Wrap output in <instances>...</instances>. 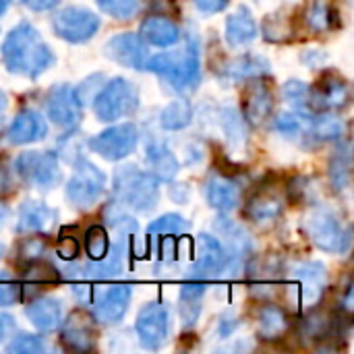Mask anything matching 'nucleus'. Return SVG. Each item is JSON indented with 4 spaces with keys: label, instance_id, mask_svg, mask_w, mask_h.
Masks as SVG:
<instances>
[{
    "label": "nucleus",
    "instance_id": "nucleus-54",
    "mask_svg": "<svg viewBox=\"0 0 354 354\" xmlns=\"http://www.w3.org/2000/svg\"><path fill=\"white\" fill-rule=\"evenodd\" d=\"M0 129H2V120H0Z\"/></svg>",
    "mask_w": 354,
    "mask_h": 354
},
{
    "label": "nucleus",
    "instance_id": "nucleus-50",
    "mask_svg": "<svg viewBox=\"0 0 354 354\" xmlns=\"http://www.w3.org/2000/svg\"><path fill=\"white\" fill-rule=\"evenodd\" d=\"M6 218H8V209H6V205H2V203H0V226L6 222Z\"/></svg>",
    "mask_w": 354,
    "mask_h": 354
},
{
    "label": "nucleus",
    "instance_id": "nucleus-9",
    "mask_svg": "<svg viewBox=\"0 0 354 354\" xmlns=\"http://www.w3.org/2000/svg\"><path fill=\"white\" fill-rule=\"evenodd\" d=\"M137 143H139V129L133 122H122V124L108 127L95 137H91L87 141V147L108 162H118L131 156Z\"/></svg>",
    "mask_w": 354,
    "mask_h": 354
},
{
    "label": "nucleus",
    "instance_id": "nucleus-8",
    "mask_svg": "<svg viewBox=\"0 0 354 354\" xmlns=\"http://www.w3.org/2000/svg\"><path fill=\"white\" fill-rule=\"evenodd\" d=\"M100 29V17L83 6H64L52 19V31L68 44H85Z\"/></svg>",
    "mask_w": 354,
    "mask_h": 354
},
{
    "label": "nucleus",
    "instance_id": "nucleus-22",
    "mask_svg": "<svg viewBox=\"0 0 354 354\" xmlns=\"http://www.w3.org/2000/svg\"><path fill=\"white\" fill-rule=\"evenodd\" d=\"M58 214L48 207L46 203L39 201H25L19 207V224L17 230L21 234H39L46 232L54 222H56Z\"/></svg>",
    "mask_w": 354,
    "mask_h": 354
},
{
    "label": "nucleus",
    "instance_id": "nucleus-31",
    "mask_svg": "<svg viewBox=\"0 0 354 354\" xmlns=\"http://www.w3.org/2000/svg\"><path fill=\"white\" fill-rule=\"evenodd\" d=\"M270 73V62L263 56L257 54H245L239 56L236 60L228 62V66L224 68V75L236 81H245V79H255V77H268Z\"/></svg>",
    "mask_w": 354,
    "mask_h": 354
},
{
    "label": "nucleus",
    "instance_id": "nucleus-6",
    "mask_svg": "<svg viewBox=\"0 0 354 354\" xmlns=\"http://www.w3.org/2000/svg\"><path fill=\"white\" fill-rule=\"evenodd\" d=\"M303 232L317 249L326 253H344L351 247V232L334 214L326 209H315L307 214V218L303 220Z\"/></svg>",
    "mask_w": 354,
    "mask_h": 354
},
{
    "label": "nucleus",
    "instance_id": "nucleus-34",
    "mask_svg": "<svg viewBox=\"0 0 354 354\" xmlns=\"http://www.w3.org/2000/svg\"><path fill=\"white\" fill-rule=\"evenodd\" d=\"M191 118H193V108L189 102L185 100H176V102H170L162 114H160V124L166 129V131H180L185 127L191 124Z\"/></svg>",
    "mask_w": 354,
    "mask_h": 354
},
{
    "label": "nucleus",
    "instance_id": "nucleus-45",
    "mask_svg": "<svg viewBox=\"0 0 354 354\" xmlns=\"http://www.w3.org/2000/svg\"><path fill=\"white\" fill-rule=\"evenodd\" d=\"M15 193V180L10 172V164L6 158L0 156V197H8Z\"/></svg>",
    "mask_w": 354,
    "mask_h": 354
},
{
    "label": "nucleus",
    "instance_id": "nucleus-5",
    "mask_svg": "<svg viewBox=\"0 0 354 354\" xmlns=\"http://www.w3.org/2000/svg\"><path fill=\"white\" fill-rule=\"evenodd\" d=\"M106 191L104 172L89 160L77 158L73 166V174L66 183V199L77 209H89Z\"/></svg>",
    "mask_w": 354,
    "mask_h": 354
},
{
    "label": "nucleus",
    "instance_id": "nucleus-12",
    "mask_svg": "<svg viewBox=\"0 0 354 354\" xmlns=\"http://www.w3.org/2000/svg\"><path fill=\"white\" fill-rule=\"evenodd\" d=\"M168 330H170V317H168V309L162 303L156 301L147 303L139 311L135 322V332L143 348L147 351L162 348L168 338Z\"/></svg>",
    "mask_w": 354,
    "mask_h": 354
},
{
    "label": "nucleus",
    "instance_id": "nucleus-2",
    "mask_svg": "<svg viewBox=\"0 0 354 354\" xmlns=\"http://www.w3.org/2000/svg\"><path fill=\"white\" fill-rule=\"evenodd\" d=\"M145 68L178 93H193L201 83V50L195 37H189L180 48L149 56Z\"/></svg>",
    "mask_w": 354,
    "mask_h": 354
},
{
    "label": "nucleus",
    "instance_id": "nucleus-14",
    "mask_svg": "<svg viewBox=\"0 0 354 354\" xmlns=\"http://www.w3.org/2000/svg\"><path fill=\"white\" fill-rule=\"evenodd\" d=\"M104 54L112 62L135 71H143L149 58L147 44L139 37V33H131V31L112 35L104 46Z\"/></svg>",
    "mask_w": 354,
    "mask_h": 354
},
{
    "label": "nucleus",
    "instance_id": "nucleus-16",
    "mask_svg": "<svg viewBox=\"0 0 354 354\" xmlns=\"http://www.w3.org/2000/svg\"><path fill=\"white\" fill-rule=\"evenodd\" d=\"M274 110V91L268 81V77H255L249 79L245 97H243V114L245 120L253 127H259L268 122Z\"/></svg>",
    "mask_w": 354,
    "mask_h": 354
},
{
    "label": "nucleus",
    "instance_id": "nucleus-24",
    "mask_svg": "<svg viewBox=\"0 0 354 354\" xmlns=\"http://www.w3.org/2000/svg\"><path fill=\"white\" fill-rule=\"evenodd\" d=\"M257 21L249 6H239L228 19H226V41L232 48L247 46L257 37Z\"/></svg>",
    "mask_w": 354,
    "mask_h": 354
},
{
    "label": "nucleus",
    "instance_id": "nucleus-15",
    "mask_svg": "<svg viewBox=\"0 0 354 354\" xmlns=\"http://www.w3.org/2000/svg\"><path fill=\"white\" fill-rule=\"evenodd\" d=\"M131 286L129 284H114L102 292L95 295V299L91 301V311H93V319L102 326H114L118 324L131 305Z\"/></svg>",
    "mask_w": 354,
    "mask_h": 354
},
{
    "label": "nucleus",
    "instance_id": "nucleus-27",
    "mask_svg": "<svg viewBox=\"0 0 354 354\" xmlns=\"http://www.w3.org/2000/svg\"><path fill=\"white\" fill-rule=\"evenodd\" d=\"M147 164L151 168V174L160 183H172L180 170L176 156L160 141H151L147 145Z\"/></svg>",
    "mask_w": 354,
    "mask_h": 354
},
{
    "label": "nucleus",
    "instance_id": "nucleus-33",
    "mask_svg": "<svg viewBox=\"0 0 354 354\" xmlns=\"http://www.w3.org/2000/svg\"><path fill=\"white\" fill-rule=\"evenodd\" d=\"M58 282V270H54L52 266L48 263H41L39 259L33 261V263H27L25 266V274H23V282H21V290L27 288V290H41V288H48L52 284Z\"/></svg>",
    "mask_w": 354,
    "mask_h": 354
},
{
    "label": "nucleus",
    "instance_id": "nucleus-29",
    "mask_svg": "<svg viewBox=\"0 0 354 354\" xmlns=\"http://www.w3.org/2000/svg\"><path fill=\"white\" fill-rule=\"evenodd\" d=\"M205 295V282L203 280H193L185 282L180 286V317L187 328L195 326L199 313H201V301Z\"/></svg>",
    "mask_w": 354,
    "mask_h": 354
},
{
    "label": "nucleus",
    "instance_id": "nucleus-39",
    "mask_svg": "<svg viewBox=\"0 0 354 354\" xmlns=\"http://www.w3.org/2000/svg\"><path fill=\"white\" fill-rule=\"evenodd\" d=\"M95 2L106 15L118 21H129L139 10V0H95Z\"/></svg>",
    "mask_w": 354,
    "mask_h": 354
},
{
    "label": "nucleus",
    "instance_id": "nucleus-28",
    "mask_svg": "<svg viewBox=\"0 0 354 354\" xmlns=\"http://www.w3.org/2000/svg\"><path fill=\"white\" fill-rule=\"evenodd\" d=\"M257 336L261 340H280L288 332V317L278 305H261L257 309Z\"/></svg>",
    "mask_w": 354,
    "mask_h": 354
},
{
    "label": "nucleus",
    "instance_id": "nucleus-53",
    "mask_svg": "<svg viewBox=\"0 0 354 354\" xmlns=\"http://www.w3.org/2000/svg\"><path fill=\"white\" fill-rule=\"evenodd\" d=\"M0 257H2V245H0Z\"/></svg>",
    "mask_w": 354,
    "mask_h": 354
},
{
    "label": "nucleus",
    "instance_id": "nucleus-7",
    "mask_svg": "<svg viewBox=\"0 0 354 354\" xmlns=\"http://www.w3.org/2000/svg\"><path fill=\"white\" fill-rule=\"evenodd\" d=\"M48 118L62 131H75L83 120V100L79 97L77 87L60 83L48 89L44 100Z\"/></svg>",
    "mask_w": 354,
    "mask_h": 354
},
{
    "label": "nucleus",
    "instance_id": "nucleus-30",
    "mask_svg": "<svg viewBox=\"0 0 354 354\" xmlns=\"http://www.w3.org/2000/svg\"><path fill=\"white\" fill-rule=\"evenodd\" d=\"M124 247L122 243H116V245H110L108 253L97 259V261H91L87 266V278H93V280H106V278H114L118 276L122 270H124Z\"/></svg>",
    "mask_w": 354,
    "mask_h": 354
},
{
    "label": "nucleus",
    "instance_id": "nucleus-44",
    "mask_svg": "<svg viewBox=\"0 0 354 354\" xmlns=\"http://www.w3.org/2000/svg\"><path fill=\"white\" fill-rule=\"evenodd\" d=\"M23 297L21 282L12 280L8 274L0 272V307H12Z\"/></svg>",
    "mask_w": 354,
    "mask_h": 354
},
{
    "label": "nucleus",
    "instance_id": "nucleus-1",
    "mask_svg": "<svg viewBox=\"0 0 354 354\" xmlns=\"http://www.w3.org/2000/svg\"><path fill=\"white\" fill-rule=\"evenodd\" d=\"M2 64L10 75L37 79L56 64V54L44 41L41 33L27 21L15 25L0 48Z\"/></svg>",
    "mask_w": 354,
    "mask_h": 354
},
{
    "label": "nucleus",
    "instance_id": "nucleus-46",
    "mask_svg": "<svg viewBox=\"0 0 354 354\" xmlns=\"http://www.w3.org/2000/svg\"><path fill=\"white\" fill-rule=\"evenodd\" d=\"M56 253L62 259H66V261L75 259L79 255V243H77V239H73V236L71 239L68 236H60V241L56 245Z\"/></svg>",
    "mask_w": 354,
    "mask_h": 354
},
{
    "label": "nucleus",
    "instance_id": "nucleus-37",
    "mask_svg": "<svg viewBox=\"0 0 354 354\" xmlns=\"http://www.w3.org/2000/svg\"><path fill=\"white\" fill-rule=\"evenodd\" d=\"M104 218H106V224L112 226V228H116L122 236L135 234V232L139 230L137 220H135L133 216H129L118 203H110V205L106 207V212H104Z\"/></svg>",
    "mask_w": 354,
    "mask_h": 354
},
{
    "label": "nucleus",
    "instance_id": "nucleus-3",
    "mask_svg": "<svg viewBox=\"0 0 354 354\" xmlns=\"http://www.w3.org/2000/svg\"><path fill=\"white\" fill-rule=\"evenodd\" d=\"M114 195L122 205L147 214L158 205L160 180L151 172H143L133 164H124L114 170Z\"/></svg>",
    "mask_w": 354,
    "mask_h": 354
},
{
    "label": "nucleus",
    "instance_id": "nucleus-40",
    "mask_svg": "<svg viewBox=\"0 0 354 354\" xmlns=\"http://www.w3.org/2000/svg\"><path fill=\"white\" fill-rule=\"evenodd\" d=\"M6 351L10 354H41L46 353V342L33 334H17L8 342Z\"/></svg>",
    "mask_w": 354,
    "mask_h": 354
},
{
    "label": "nucleus",
    "instance_id": "nucleus-36",
    "mask_svg": "<svg viewBox=\"0 0 354 354\" xmlns=\"http://www.w3.org/2000/svg\"><path fill=\"white\" fill-rule=\"evenodd\" d=\"M330 183L336 191H344L351 183V147L338 149L330 162Z\"/></svg>",
    "mask_w": 354,
    "mask_h": 354
},
{
    "label": "nucleus",
    "instance_id": "nucleus-10",
    "mask_svg": "<svg viewBox=\"0 0 354 354\" xmlns=\"http://www.w3.org/2000/svg\"><path fill=\"white\" fill-rule=\"evenodd\" d=\"M15 168L19 176L35 189H52L60 180L58 158L52 151H25L17 158Z\"/></svg>",
    "mask_w": 354,
    "mask_h": 354
},
{
    "label": "nucleus",
    "instance_id": "nucleus-47",
    "mask_svg": "<svg viewBox=\"0 0 354 354\" xmlns=\"http://www.w3.org/2000/svg\"><path fill=\"white\" fill-rule=\"evenodd\" d=\"M230 0H193L195 8L203 15H218L228 6Z\"/></svg>",
    "mask_w": 354,
    "mask_h": 354
},
{
    "label": "nucleus",
    "instance_id": "nucleus-21",
    "mask_svg": "<svg viewBox=\"0 0 354 354\" xmlns=\"http://www.w3.org/2000/svg\"><path fill=\"white\" fill-rule=\"evenodd\" d=\"M282 212H284V197L272 185L259 187L247 203V216L253 222H272Z\"/></svg>",
    "mask_w": 354,
    "mask_h": 354
},
{
    "label": "nucleus",
    "instance_id": "nucleus-4",
    "mask_svg": "<svg viewBox=\"0 0 354 354\" xmlns=\"http://www.w3.org/2000/svg\"><path fill=\"white\" fill-rule=\"evenodd\" d=\"M141 104L139 89L124 77H114L100 87L93 100V112L102 122H116L137 112Z\"/></svg>",
    "mask_w": 354,
    "mask_h": 354
},
{
    "label": "nucleus",
    "instance_id": "nucleus-51",
    "mask_svg": "<svg viewBox=\"0 0 354 354\" xmlns=\"http://www.w3.org/2000/svg\"><path fill=\"white\" fill-rule=\"evenodd\" d=\"M8 4H10V0H0V17H2L4 12H6Z\"/></svg>",
    "mask_w": 354,
    "mask_h": 354
},
{
    "label": "nucleus",
    "instance_id": "nucleus-32",
    "mask_svg": "<svg viewBox=\"0 0 354 354\" xmlns=\"http://www.w3.org/2000/svg\"><path fill=\"white\" fill-rule=\"evenodd\" d=\"M309 124V135L317 141H330V139H340L344 124L334 112H317L307 118Z\"/></svg>",
    "mask_w": 354,
    "mask_h": 354
},
{
    "label": "nucleus",
    "instance_id": "nucleus-48",
    "mask_svg": "<svg viewBox=\"0 0 354 354\" xmlns=\"http://www.w3.org/2000/svg\"><path fill=\"white\" fill-rule=\"evenodd\" d=\"M23 6H27L29 10H35V12H46L50 8H54L58 4V0H21Z\"/></svg>",
    "mask_w": 354,
    "mask_h": 354
},
{
    "label": "nucleus",
    "instance_id": "nucleus-49",
    "mask_svg": "<svg viewBox=\"0 0 354 354\" xmlns=\"http://www.w3.org/2000/svg\"><path fill=\"white\" fill-rule=\"evenodd\" d=\"M12 330H15V319L10 315L0 313V344L12 334Z\"/></svg>",
    "mask_w": 354,
    "mask_h": 354
},
{
    "label": "nucleus",
    "instance_id": "nucleus-11",
    "mask_svg": "<svg viewBox=\"0 0 354 354\" xmlns=\"http://www.w3.org/2000/svg\"><path fill=\"white\" fill-rule=\"evenodd\" d=\"M351 102V85L336 73H326L309 87V112H334Z\"/></svg>",
    "mask_w": 354,
    "mask_h": 354
},
{
    "label": "nucleus",
    "instance_id": "nucleus-18",
    "mask_svg": "<svg viewBox=\"0 0 354 354\" xmlns=\"http://www.w3.org/2000/svg\"><path fill=\"white\" fill-rule=\"evenodd\" d=\"M139 37L147 46L170 48L180 41V27L166 15H149L139 25Z\"/></svg>",
    "mask_w": 354,
    "mask_h": 354
},
{
    "label": "nucleus",
    "instance_id": "nucleus-42",
    "mask_svg": "<svg viewBox=\"0 0 354 354\" xmlns=\"http://www.w3.org/2000/svg\"><path fill=\"white\" fill-rule=\"evenodd\" d=\"M309 114H305V118H307ZM305 118L303 116H299V114H295V112H282V114H278L276 116V120H274V129L280 133V135H284V137H297V135H301L303 133V122H305Z\"/></svg>",
    "mask_w": 354,
    "mask_h": 354
},
{
    "label": "nucleus",
    "instance_id": "nucleus-19",
    "mask_svg": "<svg viewBox=\"0 0 354 354\" xmlns=\"http://www.w3.org/2000/svg\"><path fill=\"white\" fill-rule=\"evenodd\" d=\"M295 282L299 286V297L303 305H315L322 299L324 286H326V268L315 261H307L297 266L295 270Z\"/></svg>",
    "mask_w": 354,
    "mask_h": 354
},
{
    "label": "nucleus",
    "instance_id": "nucleus-52",
    "mask_svg": "<svg viewBox=\"0 0 354 354\" xmlns=\"http://www.w3.org/2000/svg\"><path fill=\"white\" fill-rule=\"evenodd\" d=\"M4 106H6V95H4V93L0 91V112L4 110Z\"/></svg>",
    "mask_w": 354,
    "mask_h": 354
},
{
    "label": "nucleus",
    "instance_id": "nucleus-41",
    "mask_svg": "<svg viewBox=\"0 0 354 354\" xmlns=\"http://www.w3.org/2000/svg\"><path fill=\"white\" fill-rule=\"evenodd\" d=\"M284 97L303 114H311L309 112V85H305L303 81H297V79L288 81L284 85Z\"/></svg>",
    "mask_w": 354,
    "mask_h": 354
},
{
    "label": "nucleus",
    "instance_id": "nucleus-17",
    "mask_svg": "<svg viewBox=\"0 0 354 354\" xmlns=\"http://www.w3.org/2000/svg\"><path fill=\"white\" fill-rule=\"evenodd\" d=\"M46 135H48V122L37 110L31 108L21 110L12 118L10 127L6 129V139L12 145H27L33 141H41Z\"/></svg>",
    "mask_w": 354,
    "mask_h": 354
},
{
    "label": "nucleus",
    "instance_id": "nucleus-20",
    "mask_svg": "<svg viewBox=\"0 0 354 354\" xmlns=\"http://www.w3.org/2000/svg\"><path fill=\"white\" fill-rule=\"evenodd\" d=\"M205 197L209 205L220 214H230L241 199L239 185L226 174H214L205 183Z\"/></svg>",
    "mask_w": 354,
    "mask_h": 354
},
{
    "label": "nucleus",
    "instance_id": "nucleus-26",
    "mask_svg": "<svg viewBox=\"0 0 354 354\" xmlns=\"http://www.w3.org/2000/svg\"><path fill=\"white\" fill-rule=\"evenodd\" d=\"M305 23L315 33L336 29L340 25V12L336 0H309L305 10Z\"/></svg>",
    "mask_w": 354,
    "mask_h": 354
},
{
    "label": "nucleus",
    "instance_id": "nucleus-13",
    "mask_svg": "<svg viewBox=\"0 0 354 354\" xmlns=\"http://www.w3.org/2000/svg\"><path fill=\"white\" fill-rule=\"evenodd\" d=\"M228 263L230 255L224 249V245L209 234H201L197 239V261L191 268V278L207 282L220 276L228 268Z\"/></svg>",
    "mask_w": 354,
    "mask_h": 354
},
{
    "label": "nucleus",
    "instance_id": "nucleus-43",
    "mask_svg": "<svg viewBox=\"0 0 354 354\" xmlns=\"http://www.w3.org/2000/svg\"><path fill=\"white\" fill-rule=\"evenodd\" d=\"M44 251H46V239H41V236H27V239H23V243L19 247V261L23 266L33 263V261L41 259Z\"/></svg>",
    "mask_w": 354,
    "mask_h": 354
},
{
    "label": "nucleus",
    "instance_id": "nucleus-23",
    "mask_svg": "<svg viewBox=\"0 0 354 354\" xmlns=\"http://www.w3.org/2000/svg\"><path fill=\"white\" fill-rule=\"evenodd\" d=\"M27 319L37 332H56L62 324V307L58 301L48 297H37L25 307Z\"/></svg>",
    "mask_w": 354,
    "mask_h": 354
},
{
    "label": "nucleus",
    "instance_id": "nucleus-25",
    "mask_svg": "<svg viewBox=\"0 0 354 354\" xmlns=\"http://www.w3.org/2000/svg\"><path fill=\"white\" fill-rule=\"evenodd\" d=\"M62 332H60V342L66 351H75V353H89L93 351V332L91 326L87 322V317H83L81 313H73L68 317V322L60 324Z\"/></svg>",
    "mask_w": 354,
    "mask_h": 354
},
{
    "label": "nucleus",
    "instance_id": "nucleus-35",
    "mask_svg": "<svg viewBox=\"0 0 354 354\" xmlns=\"http://www.w3.org/2000/svg\"><path fill=\"white\" fill-rule=\"evenodd\" d=\"M189 228L187 220L180 216V214H164L160 216L158 220H153L147 228V234L151 239H174V236H180L185 230Z\"/></svg>",
    "mask_w": 354,
    "mask_h": 354
},
{
    "label": "nucleus",
    "instance_id": "nucleus-38",
    "mask_svg": "<svg viewBox=\"0 0 354 354\" xmlns=\"http://www.w3.org/2000/svg\"><path fill=\"white\" fill-rule=\"evenodd\" d=\"M110 249V241H108V234H106V228L95 224L91 226L87 232H85V253L91 261H97L102 259Z\"/></svg>",
    "mask_w": 354,
    "mask_h": 354
}]
</instances>
